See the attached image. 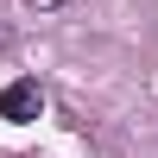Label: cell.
<instances>
[{
  "mask_svg": "<svg viewBox=\"0 0 158 158\" xmlns=\"http://www.w3.org/2000/svg\"><path fill=\"white\" fill-rule=\"evenodd\" d=\"M32 13H57V6H70V0H25Z\"/></svg>",
  "mask_w": 158,
  "mask_h": 158,
  "instance_id": "7a4b0ae2",
  "label": "cell"
},
{
  "mask_svg": "<svg viewBox=\"0 0 158 158\" xmlns=\"http://www.w3.org/2000/svg\"><path fill=\"white\" fill-rule=\"evenodd\" d=\"M38 114H44V89L32 76H19V82L0 89V120H38Z\"/></svg>",
  "mask_w": 158,
  "mask_h": 158,
  "instance_id": "6da1fadb",
  "label": "cell"
}]
</instances>
